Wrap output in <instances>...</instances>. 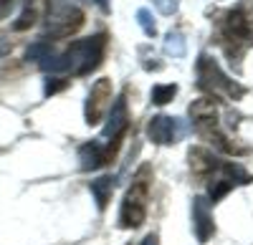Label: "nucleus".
<instances>
[{"label": "nucleus", "instance_id": "obj_1", "mask_svg": "<svg viewBox=\"0 0 253 245\" xmlns=\"http://www.w3.org/2000/svg\"><path fill=\"white\" fill-rule=\"evenodd\" d=\"M107 33H96L86 40L71 43L69 51H63L58 56H48L43 61V69L51 73H61V71H71L74 76H86L91 71H96L107 53Z\"/></svg>", "mask_w": 253, "mask_h": 245}, {"label": "nucleus", "instance_id": "obj_2", "mask_svg": "<svg viewBox=\"0 0 253 245\" xmlns=\"http://www.w3.org/2000/svg\"><path fill=\"white\" fill-rule=\"evenodd\" d=\"M150 190H152V172L150 167H142L126 190L122 208H119V228L122 230H137L147 220V205H150Z\"/></svg>", "mask_w": 253, "mask_h": 245}, {"label": "nucleus", "instance_id": "obj_3", "mask_svg": "<svg viewBox=\"0 0 253 245\" xmlns=\"http://www.w3.org/2000/svg\"><path fill=\"white\" fill-rule=\"evenodd\" d=\"M84 23H86V15H84L81 8H76L71 3H63V0H48L43 33L51 40H61V38H69V35L79 33L84 28Z\"/></svg>", "mask_w": 253, "mask_h": 245}, {"label": "nucleus", "instance_id": "obj_4", "mask_svg": "<svg viewBox=\"0 0 253 245\" xmlns=\"http://www.w3.org/2000/svg\"><path fill=\"white\" fill-rule=\"evenodd\" d=\"M195 71H198V86H200L203 91H208L210 96H213V94H220V91L228 94L230 99H236V101L243 96V89L220 69V64H218L213 56L203 53V56L198 58Z\"/></svg>", "mask_w": 253, "mask_h": 245}, {"label": "nucleus", "instance_id": "obj_5", "mask_svg": "<svg viewBox=\"0 0 253 245\" xmlns=\"http://www.w3.org/2000/svg\"><path fill=\"white\" fill-rule=\"evenodd\" d=\"M112 104V78H99L96 84H91L89 99H86V109H84V119L89 127H96L104 119Z\"/></svg>", "mask_w": 253, "mask_h": 245}, {"label": "nucleus", "instance_id": "obj_6", "mask_svg": "<svg viewBox=\"0 0 253 245\" xmlns=\"http://www.w3.org/2000/svg\"><path fill=\"white\" fill-rule=\"evenodd\" d=\"M185 134V127L182 121L175 119V116H165V114H157L147 121V137H150L155 144L160 147H167V144H175L177 139H182Z\"/></svg>", "mask_w": 253, "mask_h": 245}, {"label": "nucleus", "instance_id": "obj_7", "mask_svg": "<svg viewBox=\"0 0 253 245\" xmlns=\"http://www.w3.org/2000/svg\"><path fill=\"white\" fill-rule=\"evenodd\" d=\"M187 159H190V172H193L195 179H210L220 172L223 165V159H218L208 147H190Z\"/></svg>", "mask_w": 253, "mask_h": 245}, {"label": "nucleus", "instance_id": "obj_8", "mask_svg": "<svg viewBox=\"0 0 253 245\" xmlns=\"http://www.w3.org/2000/svg\"><path fill=\"white\" fill-rule=\"evenodd\" d=\"M193 230L200 243H208L215 235V220H213V212H210V202L203 195L193 200Z\"/></svg>", "mask_w": 253, "mask_h": 245}, {"label": "nucleus", "instance_id": "obj_9", "mask_svg": "<svg viewBox=\"0 0 253 245\" xmlns=\"http://www.w3.org/2000/svg\"><path fill=\"white\" fill-rule=\"evenodd\" d=\"M190 119L198 132L203 129H210V127H218V99L215 96H203V99H195L187 109Z\"/></svg>", "mask_w": 253, "mask_h": 245}, {"label": "nucleus", "instance_id": "obj_10", "mask_svg": "<svg viewBox=\"0 0 253 245\" xmlns=\"http://www.w3.org/2000/svg\"><path fill=\"white\" fill-rule=\"evenodd\" d=\"M129 129V111H126V94H119V99L112 104L109 109V119L107 127H104V137L114 139V137H126Z\"/></svg>", "mask_w": 253, "mask_h": 245}, {"label": "nucleus", "instance_id": "obj_11", "mask_svg": "<svg viewBox=\"0 0 253 245\" xmlns=\"http://www.w3.org/2000/svg\"><path fill=\"white\" fill-rule=\"evenodd\" d=\"M114 185H117V177H112V175L96 177L91 185H89V192H91V197L96 200V208H99V210H107V208H109V200H112Z\"/></svg>", "mask_w": 253, "mask_h": 245}, {"label": "nucleus", "instance_id": "obj_12", "mask_svg": "<svg viewBox=\"0 0 253 245\" xmlns=\"http://www.w3.org/2000/svg\"><path fill=\"white\" fill-rule=\"evenodd\" d=\"M233 187H236V185H233L230 179H225V177H220V179H215V182H210V185H208V202H213V205H215V202H220Z\"/></svg>", "mask_w": 253, "mask_h": 245}, {"label": "nucleus", "instance_id": "obj_13", "mask_svg": "<svg viewBox=\"0 0 253 245\" xmlns=\"http://www.w3.org/2000/svg\"><path fill=\"white\" fill-rule=\"evenodd\" d=\"M177 96V84H157L152 89V104L155 106H165Z\"/></svg>", "mask_w": 253, "mask_h": 245}, {"label": "nucleus", "instance_id": "obj_14", "mask_svg": "<svg viewBox=\"0 0 253 245\" xmlns=\"http://www.w3.org/2000/svg\"><path fill=\"white\" fill-rule=\"evenodd\" d=\"M165 53H167V56H172V58L185 56V38H182L180 31H172L170 35L165 38Z\"/></svg>", "mask_w": 253, "mask_h": 245}, {"label": "nucleus", "instance_id": "obj_15", "mask_svg": "<svg viewBox=\"0 0 253 245\" xmlns=\"http://www.w3.org/2000/svg\"><path fill=\"white\" fill-rule=\"evenodd\" d=\"M137 20H139L142 31H144L147 35H150V38H155V35H157V26H155V18H152V13L147 10V8L137 10Z\"/></svg>", "mask_w": 253, "mask_h": 245}, {"label": "nucleus", "instance_id": "obj_16", "mask_svg": "<svg viewBox=\"0 0 253 245\" xmlns=\"http://www.w3.org/2000/svg\"><path fill=\"white\" fill-rule=\"evenodd\" d=\"M33 23H36V10H33L31 3H26V10H23V15H20L15 23H13V31H18V33H20V31H28Z\"/></svg>", "mask_w": 253, "mask_h": 245}, {"label": "nucleus", "instance_id": "obj_17", "mask_svg": "<svg viewBox=\"0 0 253 245\" xmlns=\"http://www.w3.org/2000/svg\"><path fill=\"white\" fill-rule=\"evenodd\" d=\"M26 56L33 58V61H46L51 56V43H43V40H41V43H33V46H28Z\"/></svg>", "mask_w": 253, "mask_h": 245}, {"label": "nucleus", "instance_id": "obj_18", "mask_svg": "<svg viewBox=\"0 0 253 245\" xmlns=\"http://www.w3.org/2000/svg\"><path fill=\"white\" fill-rule=\"evenodd\" d=\"M69 86V78H63V76H51L46 78V96H53L58 91H63Z\"/></svg>", "mask_w": 253, "mask_h": 245}, {"label": "nucleus", "instance_id": "obj_19", "mask_svg": "<svg viewBox=\"0 0 253 245\" xmlns=\"http://www.w3.org/2000/svg\"><path fill=\"white\" fill-rule=\"evenodd\" d=\"M177 3H180V0H155V5H157V10L162 15H172L177 10Z\"/></svg>", "mask_w": 253, "mask_h": 245}, {"label": "nucleus", "instance_id": "obj_20", "mask_svg": "<svg viewBox=\"0 0 253 245\" xmlns=\"http://www.w3.org/2000/svg\"><path fill=\"white\" fill-rule=\"evenodd\" d=\"M13 8V0H0V18H5Z\"/></svg>", "mask_w": 253, "mask_h": 245}, {"label": "nucleus", "instance_id": "obj_21", "mask_svg": "<svg viewBox=\"0 0 253 245\" xmlns=\"http://www.w3.org/2000/svg\"><path fill=\"white\" fill-rule=\"evenodd\" d=\"M142 245H160V240H157V235L152 233V235H147V238L142 240Z\"/></svg>", "mask_w": 253, "mask_h": 245}, {"label": "nucleus", "instance_id": "obj_22", "mask_svg": "<svg viewBox=\"0 0 253 245\" xmlns=\"http://www.w3.org/2000/svg\"><path fill=\"white\" fill-rule=\"evenodd\" d=\"M248 3H251V8H253V0H248Z\"/></svg>", "mask_w": 253, "mask_h": 245}]
</instances>
